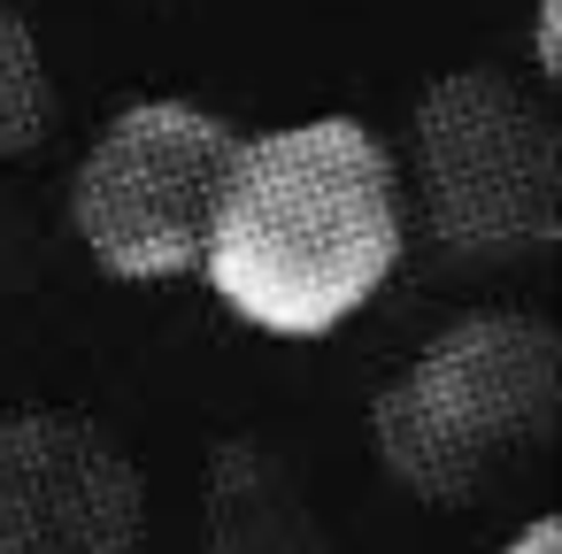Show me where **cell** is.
Instances as JSON below:
<instances>
[{
    "mask_svg": "<svg viewBox=\"0 0 562 554\" xmlns=\"http://www.w3.org/2000/svg\"><path fill=\"white\" fill-rule=\"evenodd\" d=\"M424 231L462 270L531 262L562 239V139L554 116L501 70H447L416 101Z\"/></svg>",
    "mask_w": 562,
    "mask_h": 554,
    "instance_id": "3957f363",
    "label": "cell"
},
{
    "mask_svg": "<svg viewBox=\"0 0 562 554\" xmlns=\"http://www.w3.org/2000/svg\"><path fill=\"white\" fill-rule=\"evenodd\" d=\"M147 477L86 416L0 423V554H139Z\"/></svg>",
    "mask_w": 562,
    "mask_h": 554,
    "instance_id": "5b68a950",
    "label": "cell"
},
{
    "mask_svg": "<svg viewBox=\"0 0 562 554\" xmlns=\"http://www.w3.org/2000/svg\"><path fill=\"white\" fill-rule=\"evenodd\" d=\"M239 139H247L239 124L193 101H139L109 116V132L86 147L78 185H70V224L86 255L132 285L201 270L209 216L224 201Z\"/></svg>",
    "mask_w": 562,
    "mask_h": 554,
    "instance_id": "277c9868",
    "label": "cell"
},
{
    "mask_svg": "<svg viewBox=\"0 0 562 554\" xmlns=\"http://www.w3.org/2000/svg\"><path fill=\"white\" fill-rule=\"evenodd\" d=\"M562 408V339L547 316L477 308L447 324L370 408V446L424 508H470L516 477Z\"/></svg>",
    "mask_w": 562,
    "mask_h": 554,
    "instance_id": "7a4b0ae2",
    "label": "cell"
},
{
    "mask_svg": "<svg viewBox=\"0 0 562 554\" xmlns=\"http://www.w3.org/2000/svg\"><path fill=\"white\" fill-rule=\"evenodd\" d=\"M401 239L393 147L362 116H308L239 139L201 278L239 324L270 339H324L378 301Z\"/></svg>",
    "mask_w": 562,
    "mask_h": 554,
    "instance_id": "6da1fadb",
    "label": "cell"
},
{
    "mask_svg": "<svg viewBox=\"0 0 562 554\" xmlns=\"http://www.w3.org/2000/svg\"><path fill=\"white\" fill-rule=\"evenodd\" d=\"M55 124V78L40 55V32L24 24L16 0H0V162L32 155Z\"/></svg>",
    "mask_w": 562,
    "mask_h": 554,
    "instance_id": "8992f818",
    "label": "cell"
},
{
    "mask_svg": "<svg viewBox=\"0 0 562 554\" xmlns=\"http://www.w3.org/2000/svg\"><path fill=\"white\" fill-rule=\"evenodd\" d=\"M554 16H562V0H539V24H531V63H539V78H562V63H554Z\"/></svg>",
    "mask_w": 562,
    "mask_h": 554,
    "instance_id": "52a82bcc",
    "label": "cell"
},
{
    "mask_svg": "<svg viewBox=\"0 0 562 554\" xmlns=\"http://www.w3.org/2000/svg\"><path fill=\"white\" fill-rule=\"evenodd\" d=\"M508 554H562V531L539 516V523H524V531H516V546H508Z\"/></svg>",
    "mask_w": 562,
    "mask_h": 554,
    "instance_id": "ba28073f",
    "label": "cell"
}]
</instances>
